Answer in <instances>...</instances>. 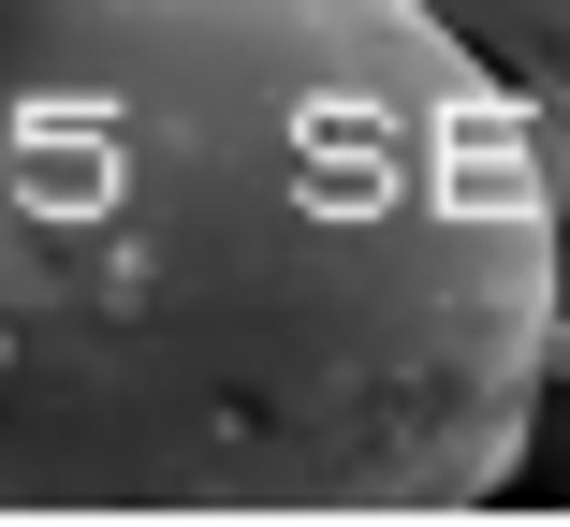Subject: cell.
I'll return each instance as SVG.
<instances>
[{
  "label": "cell",
  "instance_id": "6da1fadb",
  "mask_svg": "<svg viewBox=\"0 0 570 527\" xmlns=\"http://www.w3.org/2000/svg\"><path fill=\"white\" fill-rule=\"evenodd\" d=\"M570 381V118L424 0H0V513H483Z\"/></svg>",
  "mask_w": 570,
  "mask_h": 527
},
{
  "label": "cell",
  "instance_id": "7a4b0ae2",
  "mask_svg": "<svg viewBox=\"0 0 570 527\" xmlns=\"http://www.w3.org/2000/svg\"><path fill=\"white\" fill-rule=\"evenodd\" d=\"M424 16L469 30V45L541 103V118H570V0H424Z\"/></svg>",
  "mask_w": 570,
  "mask_h": 527
}]
</instances>
